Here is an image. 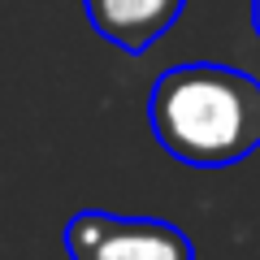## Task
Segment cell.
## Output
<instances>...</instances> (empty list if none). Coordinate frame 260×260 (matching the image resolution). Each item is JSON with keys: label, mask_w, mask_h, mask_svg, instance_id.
<instances>
[{"label": "cell", "mask_w": 260, "mask_h": 260, "mask_svg": "<svg viewBox=\"0 0 260 260\" xmlns=\"http://www.w3.org/2000/svg\"><path fill=\"white\" fill-rule=\"evenodd\" d=\"M70 260H195V247L178 225L156 217H117L83 208L65 221Z\"/></svg>", "instance_id": "7a4b0ae2"}, {"label": "cell", "mask_w": 260, "mask_h": 260, "mask_svg": "<svg viewBox=\"0 0 260 260\" xmlns=\"http://www.w3.org/2000/svg\"><path fill=\"white\" fill-rule=\"evenodd\" d=\"M148 121L156 143L182 165H239L260 148V83L217 61L174 65L152 83Z\"/></svg>", "instance_id": "6da1fadb"}, {"label": "cell", "mask_w": 260, "mask_h": 260, "mask_svg": "<svg viewBox=\"0 0 260 260\" xmlns=\"http://www.w3.org/2000/svg\"><path fill=\"white\" fill-rule=\"evenodd\" d=\"M251 26H256V35H260V0H251Z\"/></svg>", "instance_id": "277c9868"}, {"label": "cell", "mask_w": 260, "mask_h": 260, "mask_svg": "<svg viewBox=\"0 0 260 260\" xmlns=\"http://www.w3.org/2000/svg\"><path fill=\"white\" fill-rule=\"evenodd\" d=\"M182 5L186 0H83L91 30L121 52L152 48L182 18Z\"/></svg>", "instance_id": "3957f363"}]
</instances>
